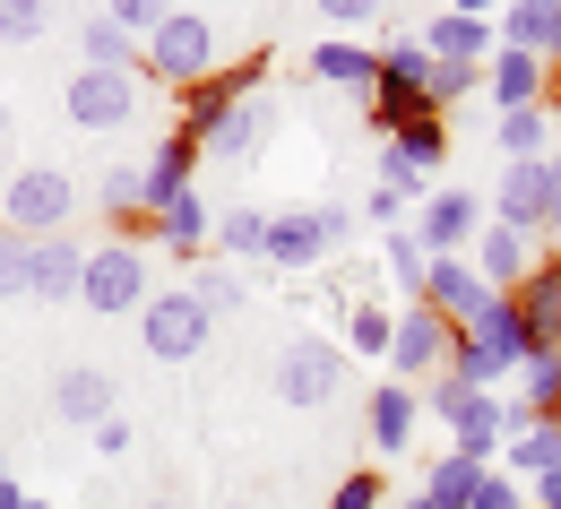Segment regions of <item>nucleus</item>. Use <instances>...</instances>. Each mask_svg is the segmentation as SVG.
Segmentation results:
<instances>
[{"label":"nucleus","mask_w":561,"mask_h":509,"mask_svg":"<svg viewBox=\"0 0 561 509\" xmlns=\"http://www.w3.org/2000/svg\"><path fill=\"white\" fill-rule=\"evenodd\" d=\"M225 70V44H216V18L208 9H173L156 35H147V61L139 78H156V86H173V95H191L199 78Z\"/></svg>","instance_id":"obj_1"},{"label":"nucleus","mask_w":561,"mask_h":509,"mask_svg":"<svg viewBox=\"0 0 561 509\" xmlns=\"http://www.w3.org/2000/svg\"><path fill=\"white\" fill-rule=\"evenodd\" d=\"M70 217H78V182L61 164H26V173L0 190V233H18V242L70 233Z\"/></svg>","instance_id":"obj_2"},{"label":"nucleus","mask_w":561,"mask_h":509,"mask_svg":"<svg viewBox=\"0 0 561 509\" xmlns=\"http://www.w3.org/2000/svg\"><path fill=\"white\" fill-rule=\"evenodd\" d=\"M78 302H87L95 320H122V311H139V302H147V251H139V233H113V242H95V251H87Z\"/></svg>","instance_id":"obj_3"},{"label":"nucleus","mask_w":561,"mask_h":509,"mask_svg":"<svg viewBox=\"0 0 561 509\" xmlns=\"http://www.w3.org/2000/svg\"><path fill=\"white\" fill-rule=\"evenodd\" d=\"M208 311L191 302V286H173V293H147L139 302V346L156 355V363H199L208 355Z\"/></svg>","instance_id":"obj_4"},{"label":"nucleus","mask_w":561,"mask_h":509,"mask_svg":"<svg viewBox=\"0 0 561 509\" xmlns=\"http://www.w3.org/2000/svg\"><path fill=\"white\" fill-rule=\"evenodd\" d=\"M346 224H354L346 208H277V217H268V251H260V259H268V268H285V277H294V268H320V259L346 242Z\"/></svg>","instance_id":"obj_5"},{"label":"nucleus","mask_w":561,"mask_h":509,"mask_svg":"<svg viewBox=\"0 0 561 509\" xmlns=\"http://www.w3.org/2000/svg\"><path fill=\"white\" fill-rule=\"evenodd\" d=\"M492 217L518 224V233H553L561 217V182H553V155H527V164H501V182H492Z\"/></svg>","instance_id":"obj_6"},{"label":"nucleus","mask_w":561,"mask_h":509,"mask_svg":"<svg viewBox=\"0 0 561 509\" xmlns=\"http://www.w3.org/2000/svg\"><path fill=\"white\" fill-rule=\"evenodd\" d=\"M337 389H346V346H329V337H294V346L277 355V397H285V406L311 415V406H329Z\"/></svg>","instance_id":"obj_7"},{"label":"nucleus","mask_w":561,"mask_h":509,"mask_svg":"<svg viewBox=\"0 0 561 509\" xmlns=\"http://www.w3.org/2000/svg\"><path fill=\"white\" fill-rule=\"evenodd\" d=\"M476 233H484V199L476 190H423L415 199V242L432 259H458Z\"/></svg>","instance_id":"obj_8"},{"label":"nucleus","mask_w":561,"mask_h":509,"mask_svg":"<svg viewBox=\"0 0 561 509\" xmlns=\"http://www.w3.org/2000/svg\"><path fill=\"white\" fill-rule=\"evenodd\" d=\"M449 320L440 311H423V302H407L398 311V328H389V363H398V380H440L449 371Z\"/></svg>","instance_id":"obj_9"},{"label":"nucleus","mask_w":561,"mask_h":509,"mask_svg":"<svg viewBox=\"0 0 561 509\" xmlns=\"http://www.w3.org/2000/svg\"><path fill=\"white\" fill-rule=\"evenodd\" d=\"M467 259H476V277H484L492 293H518L536 268H545V251H536V233H518V224H501L492 217L476 242H467Z\"/></svg>","instance_id":"obj_10"},{"label":"nucleus","mask_w":561,"mask_h":509,"mask_svg":"<svg viewBox=\"0 0 561 509\" xmlns=\"http://www.w3.org/2000/svg\"><path fill=\"white\" fill-rule=\"evenodd\" d=\"M70 122L78 130H122V122H139V78L130 70H70Z\"/></svg>","instance_id":"obj_11"},{"label":"nucleus","mask_w":561,"mask_h":509,"mask_svg":"<svg viewBox=\"0 0 561 509\" xmlns=\"http://www.w3.org/2000/svg\"><path fill=\"white\" fill-rule=\"evenodd\" d=\"M423 311H440L449 328H476V320L492 311V286L476 277V259H467V251H458V259H432V268H423Z\"/></svg>","instance_id":"obj_12"},{"label":"nucleus","mask_w":561,"mask_h":509,"mask_svg":"<svg viewBox=\"0 0 561 509\" xmlns=\"http://www.w3.org/2000/svg\"><path fill=\"white\" fill-rule=\"evenodd\" d=\"M78 277H87V242L78 233L26 242V302H78Z\"/></svg>","instance_id":"obj_13"},{"label":"nucleus","mask_w":561,"mask_h":509,"mask_svg":"<svg viewBox=\"0 0 561 509\" xmlns=\"http://www.w3.org/2000/svg\"><path fill=\"white\" fill-rule=\"evenodd\" d=\"M251 86H260V70H251V61H242V70H216V78H199V86L182 95V122H173V130H182L191 147H208V130H216V122H225L233 104H251Z\"/></svg>","instance_id":"obj_14"},{"label":"nucleus","mask_w":561,"mask_h":509,"mask_svg":"<svg viewBox=\"0 0 561 509\" xmlns=\"http://www.w3.org/2000/svg\"><path fill=\"white\" fill-rule=\"evenodd\" d=\"M415 44L432 53V61H458V70H484L492 53H501V26H492V18H458V9H440V18L423 26Z\"/></svg>","instance_id":"obj_15"},{"label":"nucleus","mask_w":561,"mask_h":509,"mask_svg":"<svg viewBox=\"0 0 561 509\" xmlns=\"http://www.w3.org/2000/svg\"><path fill=\"white\" fill-rule=\"evenodd\" d=\"M492 26H501V44H510V53H536L545 70L561 61V0H510Z\"/></svg>","instance_id":"obj_16"},{"label":"nucleus","mask_w":561,"mask_h":509,"mask_svg":"<svg viewBox=\"0 0 561 509\" xmlns=\"http://www.w3.org/2000/svg\"><path fill=\"white\" fill-rule=\"evenodd\" d=\"M53 406H61V424H70V432H95V424H113V415H122V406H113V380H104L95 363H70V371H61V380H53Z\"/></svg>","instance_id":"obj_17"},{"label":"nucleus","mask_w":561,"mask_h":509,"mask_svg":"<svg viewBox=\"0 0 561 509\" xmlns=\"http://www.w3.org/2000/svg\"><path fill=\"white\" fill-rule=\"evenodd\" d=\"M415 415H423V397L407 389V380L371 389V406H363V432H371V449H380V458H398V449L415 440Z\"/></svg>","instance_id":"obj_18"},{"label":"nucleus","mask_w":561,"mask_h":509,"mask_svg":"<svg viewBox=\"0 0 561 509\" xmlns=\"http://www.w3.org/2000/svg\"><path fill=\"white\" fill-rule=\"evenodd\" d=\"M545 78H553V70H545L536 53H510V44L484 61V86H492V104H501V113H527V104H545Z\"/></svg>","instance_id":"obj_19"},{"label":"nucleus","mask_w":561,"mask_h":509,"mask_svg":"<svg viewBox=\"0 0 561 509\" xmlns=\"http://www.w3.org/2000/svg\"><path fill=\"white\" fill-rule=\"evenodd\" d=\"M492 466H501V475H518V484L553 475V466H561V424H545V415H536V424H518V432L501 440V458H492Z\"/></svg>","instance_id":"obj_20"},{"label":"nucleus","mask_w":561,"mask_h":509,"mask_svg":"<svg viewBox=\"0 0 561 509\" xmlns=\"http://www.w3.org/2000/svg\"><path fill=\"white\" fill-rule=\"evenodd\" d=\"M139 61H147V44L130 35V26H113L104 9L78 26V70H130V78H139Z\"/></svg>","instance_id":"obj_21"},{"label":"nucleus","mask_w":561,"mask_h":509,"mask_svg":"<svg viewBox=\"0 0 561 509\" xmlns=\"http://www.w3.org/2000/svg\"><path fill=\"white\" fill-rule=\"evenodd\" d=\"M311 78H329V86H346V95H371L380 86V44H311Z\"/></svg>","instance_id":"obj_22"},{"label":"nucleus","mask_w":561,"mask_h":509,"mask_svg":"<svg viewBox=\"0 0 561 509\" xmlns=\"http://www.w3.org/2000/svg\"><path fill=\"white\" fill-rule=\"evenodd\" d=\"M147 242H164V251H182V259H208V242H216V224H208V199L199 190H182L164 217L147 224Z\"/></svg>","instance_id":"obj_23"},{"label":"nucleus","mask_w":561,"mask_h":509,"mask_svg":"<svg viewBox=\"0 0 561 509\" xmlns=\"http://www.w3.org/2000/svg\"><path fill=\"white\" fill-rule=\"evenodd\" d=\"M484 475H492L484 458H467V449H449V458L432 466V484H423V501H432V509H467V501H476V484H484Z\"/></svg>","instance_id":"obj_24"},{"label":"nucleus","mask_w":561,"mask_h":509,"mask_svg":"<svg viewBox=\"0 0 561 509\" xmlns=\"http://www.w3.org/2000/svg\"><path fill=\"white\" fill-rule=\"evenodd\" d=\"M501 155L527 164V155H553V113L527 104V113H501Z\"/></svg>","instance_id":"obj_25"},{"label":"nucleus","mask_w":561,"mask_h":509,"mask_svg":"<svg viewBox=\"0 0 561 509\" xmlns=\"http://www.w3.org/2000/svg\"><path fill=\"white\" fill-rule=\"evenodd\" d=\"M268 251V208H225L216 217V259H260Z\"/></svg>","instance_id":"obj_26"},{"label":"nucleus","mask_w":561,"mask_h":509,"mask_svg":"<svg viewBox=\"0 0 561 509\" xmlns=\"http://www.w3.org/2000/svg\"><path fill=\"white\" fill-rule=\"evenodd\" d=\"M518 380H527V397H518V406H527V415H545V424H561V346H553V355H527Z\"/></svg>","instance_id":"obj_27"},{"label":"nucleus","mask_w":561,"mask_h":509,"mask_svg":"<svg viewBox=\"0 0 561 509\" xmlns=\"http://www.w3.org/2000/svg\"><path fill=\"white\" fill-rule=\"evenodd\" d=\"M251 147H260V95H251V104H233V113H225V122L208 130V147H199V155L233 164V155H251Z\"/></svg>","instance_id":"obj_28"},{"label":"nucleus","mask_w":561,"mask_h":509,"mask_svg":"<svg viewBox=\"0 0 561 509\" xmlns=\"http://www.w3.org/2000/svg\"><path fill=\"white\" fill-rule=\"evenodd\" d=\"M380 251H389V286L407 293V302H423V268H432V251L415 242V224H398V233H389Z\"/></svg>","instance_id":"obj_29"},{"label":"nucleus","mask_w":561,"mask_h":509,"mask_svg":"<svg viewBox=\"0 0 561 509\" xmlns=\"http://www.w3.org/2000/svg\"><path fill=\"white\" fill-rule=\"evenodd\" d=\"M191 302H199L208 320H225V311L242 302V277H233V259H199V268H191Z\"/></svg>","instance_id":"obj_30"},{"label":"nucleus","mask_w":561,"mask_h":509,"mask_svg":"<svg viewBox=\"0 0 561 509\" xmlns=\"http://www.w3.org/2000/svg\"><path fill=\"white\" fill-rule=\"evenodd\" d=\"M423 113H432V104H423L415 86H371V130H380V139H398V130L423 122Z\"/></svg>","instance_id":"obj_31"},{"label":"nucleus","mask_w":561,"mask_h":509,"mask_svg":"<svg viewBox=\"0 0 561 509\" xmlns=\"http://www.w3.org/2000/svg\"><path fill=\"white\" fill-rule=\"evenodd\" d=\"M380 190H398V199H423V190H432L407 139H380Z\"/></svg>","instance_id":"obj_32"},{"label":"nucleus","mask_w":561,"mask_h":509,"mask_svg":"<svg viewBox=\"0 0 561 509\" xmlns=\"http://www.w3.org/2000/svg\"><path fill=\"white\" fill-rule=\"evenodd\" d=\"M423 78H432V53H423L415 35L407 44H380V86H415L423 95Z\"/></svg>","instance_id":"obj_33"},{"label":"nucleus","mask_w":561,"mask_h":509,"mask_svg":"<svg viewBox=\"0 0 561 509\" xmlns=\"http://www.w3.org/2000/svg\"><path fill=\"white\" fill-rule=\"evenodd\" d=\"M484 86V70H458V61H432V78H423V104L432 113H449V104H467Z\"/></svg>","instance_id":"obj_34"},{"label":"nucleus","mask_w":561,"mask_h":509,"mask_svg":"<svg viewBox=\"0 0 561 509\" xmlns=\"http://www.w3.org/2000/svg\"><path fill=\"white\" fill-rule=\"evenodd\" d=\"M53 0H0V44H44Z\"/></svg>","instance_id":"obj_35"},{"label":"nucleus","mask_w":561,"mask_h":509,"mask_svg":"<svg viewBox=\"0 0 561 509\" xmlns=\"http://www.w3.org/2000/svg\"><path fill=\"white\" fill-rule=\"evenodd\" d=\"M104 208H113L122 233H139V164H113V173H104Z\"/></svg>","instance_id":"obj_36"},{"label":"nucleus","mask_w":561,"mask_h":509,"mask_svg":"<svg viewBox=\"0 0 561 509\" xmlns=\"http://www.w3.org/2000/svg\"><path fill=\"white\" fill-rule=\"evenodd\" d=\"M389 328H398V311H380V302H363L346 320V346L354 355H389Z\"/></svg>","instance_id":"obj_37"},{"label":"nucleus","mask_w":561,"mask_h":509,"mask_svg":"<svg viewBox=\"0 0 561 509\" xmlns=\"http://www.w3.org/2000/svg\"><path fill=\"white\" fill-rule=\"evenodd\" d=\"M104 18H113V26H130V35L147 44V35L173 18V0H104Z\"/></svg>","instance_id":"obj_38"},{"label":"nucleus","mask_w":561,"mask_h":509,"mask_svg":"<svg viewBox=\"0 0 561 509\" xmlns=\"http://www.w3.org/2000/svg\"><path fill=\"white\" fill-rule=\"evenodd\" d=\"M398 139L415 147V164H423V173H432V164H440V155H449V122H440V113H423V122H407V130H398Z\"/></svg>","instance_id":"obj_39"},{"label":"nucleus","mask_w":561,"mask_h":509,"mask_svg":"<svg viewBox=\"0 0 561 509\" xmlns=\"http://www.w3.org/2000/svg\"><path fill=\"white\" fill-rule=\"evenodd\" d=\"M467 509H527V484H518V475H501V466H492L484 484H476V501Z\"/></svg>","instance_id":"obj_40"},{"label":"nucleus","mask_w":561,"mask_h":509,"mask_svg":"<svg viewBox=\"0 0 561 509\" xmlns=\"http://www.w3.org/2000/svg\"><path fill=\"white\" fill-rule=\"evenodd\" d=\"M18 293H26V242L0 233V302H18Z\"/></svg>","instance_id":"obj_41"},{"label":"nucleus","mask_w":561,"mask_h":509,"mask_svg":"<svg viewBox=\"0 0 561 509\" xmlns=\"http://www.w3.org/2000/svg\"><path fill=\"white\" fill-rule=\"evenodd\" d=\"M329 509H380V475L363 466V475H346L337 493H329Z\"/></svg>","instance_id":"obj_42"},{"label":"nucleus","mask_w":561,"mask_h":509,"mask_svg":"<svg viewBox=\"0 0 561 509\" xmlns=\"http://www.w3.org/2000/svg\"><path fill=\"white\" fill-rule=\"evenodd\" d=\"M320 18H329V26H371L380 0H320Z\"/></svg>","instance_id":"obj_43"},{"label":"nucleus","mask_w":561,"mask_h":509,"mask_svg":"<svg viewBox=\"0 0 561 509\" xmlns=\"http://www.w3.org/2000/svg\"><path fill=\"white\" fill-rule=\"evenodd\" d=\"M363 217H380V224H398V217H407V199H398V190H380V182H371V199H363Z\"/></svg>","instance_id":"obj_44"},{"label":"nucleus","mask_w":561,"mask_h":509,"mask_svg":"<svg viewBox=\"0 0 561 509\" xmlns=\"http://www.w3.org/2000/svg\"><path fill=\"white\" fill-rule=\"evenodd\" d=\"M95 449H104V458H130V424H122V415H113V424H95Z\"/></svg>","instance_id":"obj_45"},{"label":"nucleus","mask_w":561,"mask_h":509,"mask_svg":"<svg viewBox=\"0 0 561 509\" xmlns=\"http://www.w3.org/2000/svg\"><path fill=\"white\" fill-rule=\"evenodd\" d=\"M527 509H561V466H553V475H536V484H527Z\"/></svg>","instance_id":"obj_46"},{"label":"nucleus","mask_w":561,"mask_h":509,"mask_svg":"<svg viewBox=\"0 0 561 509\" xmlns=\"http://www.w3.org/2000/svg\"><path fill=\"white\" fill-rule=\"evenodd\" d=\"M449 9H458V18H501L510 0H449Z\"/></svg>","instance_id":"obj_47"},{"label":"nucleus","mask_w":561,"mask_h":509,"mask_svg":"<svg viewBox=\"0 0 561 509\" xmlns=\"http://www.w3.org/2000/svg\"><path fill=\"white\" fill-rule=\"evenodd\" d=\"M26 501H35V493H26L18 475H0V509H26Z\"/></svg>","instance_id":"obj_48"},{"label":"nucleus","mask_w":561,"mask_h":509,"mask_svg":"<svg viewBox=\"0 0 561 509\" xmlns=\"http://www.w3.org/2000/svg\"><path fill=\"white\" fill-rule=\"evenodd\" d=\"M545 259H553V268H561V217H553V233H545Z\"/></svg>","instance_id":"obj_49"},{"label":"nucleus","mask_w":561,"mask_h":509,"mask_svg":"<svg viewBox=\"0 0 561 509\" xmlns=\"http://www.w3.org/2000/svg\"><path fill=\"white\" fill-rule=\"evenodd\" d=\"M0 147H9V104H0Z\"/></svg>","instance_id":"obj_50"},{"label":"nucleus","mask_w":561,"mask_h":509,"mask_svg":"<svg viewBox=\"0 0 561 509\" xmlns=\"http://www.w3.org/2000/svg\"><path fill=\"white\" fill-rule=\"evenodd\" d=\"M147 509H182V501H147Z\"/></svg>","instance_id":"obj_51"},{"label":"nucleus","mask_w":561,"mask_h":509,"mask_svg":"<svg viewBox=\"0 0 561 509\" xmlns=\"http://www.w3.org/2000/svg\"><path fill=\"white\" fill-rule=\"evenodd\" d=\"M407 509H432V501H423V493H415V501H407Z\"/></svg>","instance_id":"obj_52"},{"label":"nucleus","mask_w":561,"mask_h":509,"mask_svg":"<svg viewBox=\"0 0 561 509\" xmlns=\"http://www.w3.org/2000/svg\"><path fill=\"white\" fill-rule=\"evenodd\" d=\"M26 509H53V501H26Z\"/></svg>","instance_id":"obj_53"},{"label":"nucleus","mask_w":561,"mask_h":509,"mask_svg":"<svg viewBox=\"0 0 561 509\" xmlns=\"http://www.w3.org/2000/svg\"><path fill=\"white\" fill-rule=\"evenodd\" d=\"M553 182H561V155H553Z\"/></svg>","instance_id":"obj_54"},{"label":"nucleus","mask_w":561,"mask_h":509,"mask_svg":"<svg viewBox=\"0 0 561 509\" xmlns=\"http://www.w3.org/2000/svg\"><path fill=\"white\" fill-rule=\"evenodd\" d=\"M225 509H251V501H225Z\"/></svg>","instance_id":"obj_55"},{"label":"nucleus","mask_w":561,"mask_h":509,"mask_svg":"<svg viewBox=\"0 0 561 509\" xmlns=\"http://www.w3.org/2000/svg\"><path fill=\"white\" fill-rule=\"evenodd\" d=\"M0 475H9V458H0Z\"/></svg>","instance_id":"obj_56"}]
</instances>
